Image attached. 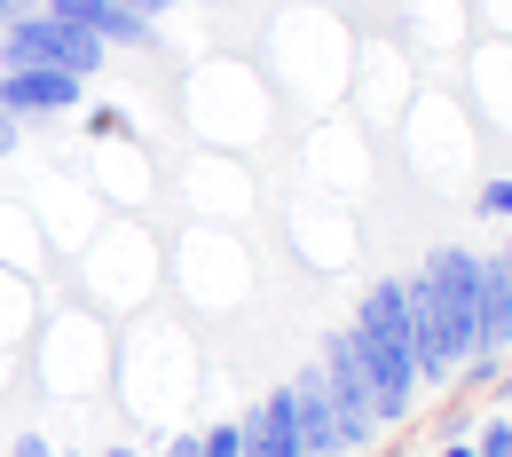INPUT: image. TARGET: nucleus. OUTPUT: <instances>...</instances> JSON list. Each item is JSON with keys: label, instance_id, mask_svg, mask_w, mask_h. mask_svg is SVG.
Masks as SVG:
<instances>
[{"label": "nucleus", "instance_id": "obj_15", "mask_svg": "<svg viewBox=\"0 0 512 457\" xmlns=\"http://www.w3.org/2000/svg\"><path fill=\"white\" fill-rule=\"evenodd\" d=\"M150 457H197V434H174V442H158Z\"/></svg>", "mask_w": 512, "mask_h": 457}, {"label": "nucleus", "instance_id": "obj_12", "mask_svg": "<svg viewBox=\"0 0 512 457\" xmlns=\"http://www.w3.org/2000/svg\"><path fill=\"white\" fill-rule=\"evenodd\" d=\"M473 213H489V221H512V174L481 182V190H473Z\"/></svg>", "mask_w": 512, "mask_h": 457}, {"label": "nucleus", "instance_id": "obj_16", "mask_svg": "<svg viewBox=\"0 0 512 457\" xmlns=\"http://www.w3.org/2000/svg\"><path fill=\"white\" fill-rule=\"evenodd\" d=\"M134 16H150V24H166V16H174V0H127Z\"/></svg>", "mask_w": 512, "mask_h": 457}, {"label": "nucleus", "instance_id": "obj_22", "mask_svg": "<svg viewBox=\"0 0 512 457\" xmlns=\"http://www.w3.org/2000/svg\"><path fill=\"white\" fill-rule=\"evenodd\" d=\"M56 457H79V450H56Z\"/></svg>", "mask_w": 512, "mask_h": 457}, {"label": "nucleus", "instance_id": "obj_10", "mask_svg": "<svg viewBox=\"0 0 512 457\" xmlns=\"http://www.w3.org/2000/svg\"><path fill=\"white\" fill-rule=\"evenodd\" d=\"M87 134H95V142H134V111L127 103H95V111H87Z\"/></svg>", "mask_w": 512, "mask_h": 457}, {"label": "nucleus", "instance_id": "obj_11", "mask_svg": "<svg viewBox=\"0 0 512 457\" xmlns=\"http://www.w3.org/2000/svg\"><path fill=\"white\" fill-rule=\"evenodd\" d=\"M197 457H245V426H237V418L205 426V434H197Z\"/></svg>", "mask_w": 512, "mask_h": 457}, {"label": "nucleus", "instance_id": "obj_18", "mask_svg": "<svg viewBox=\"0 0 512 457\" xmlns=\"http://www.w3.org/2000/svg\"><path fill=\"white\" fill-rule=\"evenodd\" d=\"M442 457H481V442H473V434H449V442H442Z\"/></svg>", "mask_w": 512, "mask_h": 457}, {"label": "nucleus", "instance_id": "obj_8", "mask_svg": "<svg viewBox=\"0 0 512 457\" xmlns=\"http://www.w3.org/2000/svg\"><path fill=\"white\" fill-rule=\"evenodd\" d=\"M292 387V418H300V450L308 457H355L347 450V426H339V410H331V394H323L316 371H300V379H284Z\"/></svg>", "mask_w": 512, "mask_h": 457}, {"label": "nucleus", "instance_id": "obj_2", "mask_svg": "<svg viewBox=\"0 0 512 457\" xmlns=\"http://www.w3.org/2000/svg\"><path fill=\"white\" fill-rule=\"evenodd\" d=\"M32 64H56V71L95 79V71L111 64V48H103L95 32H79V24L48 16V8L32 0V8H16V16L0 24V71H32Z\"/></svg>", "mask_w": 512, "mask_h": 457}, {"label": "nucleus", "instance_id": "obj_9", "mask_svg": "<svg viewBox=\"0 0 512 457\" xmlns=\"http://www.w3.org/2000/svg\"><path fill=\"white\" fill-rule=\"evenodd\" d=\"M237 426H245V457H308L300 450V418H292V387H268Z\"/></svg>", "mask_w": 512, "mask_h": 457}, {"label": "nucleus", "instance_id": "obj_21", "mask_svg": "<svg viewBox=\"0 0 512 457\" xmlns=\"http://www.w3.org/2000/svg\"><path fill=\"white\" fill-rule=\"evenodd\" d=\"M497 387H505V394H512V371H505V379H497Z\"/></svg>", "mask_w": 512, "mask_h": 457}, {"label": "nucleus", "instance_id": "obj_4", "mask_svg": "<svg viewBox=\"0 0 512 457\" xmlns=\"http://www.w3.org/2000/svg\"><path fill=\"white\" fill-rule=\"evenodd\" d=\"M87 103V79L56 64H32V71H0V111L8 119H56V111H79Z\"/></svg>", "mask_w": 512, "mask_h": 457}, {"label": "nucleus", "instance_id": "obj_5", "mask_svg": "<svg viewBox=\"0 0 512 457\" xmlns=\"http://www.w3.org/2000/svg\"><path fill=\"white\" fill-rule=\"evenodd\" d=\"M48 16H64L79 32H95L103 48H158V24L150 16H134L127 0H40Z\"/></svg>", "mask_w": 512, "mask_h": 457}, {"label": "nucleus", "instance_id": "obj_17", "mask_svg": "<svg viewBox=\"0 0 512 457\" xmlns=\"http://www.w3.org/2000/svg\"><path fill=\"white\" fill-rule=\"evenodd\" d=\"M16 142H24V119H8V111H0V158H8Z\"/></svg>", "mask_w": 512, "mask_h": 457}, {"label": "nucleus", "instance_id": "obj_14", "mask_svg": "<svg viewBox=\"0 0 512 457\" xmlns=\"http://www.w3.org/2000/svg\"><path fill=\"white\" fill-rule=\"evenodd\" d=\"M8 457H56V442H48V434H16V442H8Z\"/></svg>", "mask_w": 512, "mask_h": 457}, {"label": "nucleus", "instance_id": "obj_7", "mask_svg": "<svg viewBox=\"0 0 512 457\" xmlns=\"http://www.w3.org/2000/svg\"><path fill=\"white\" fill-rule=\"evenodd\" d=\"M473 355H512V284L497 253H481V276H473Z\"/></svg>", "mask_w": 512, "mask_h": 457}, {"label": "nucleus", "instance_id": "obj_3", "mask_svg": "<svg viewBox=\"0 0 512 457\" xmlns=\"http://www.w3.org/2000/svg\"><path fill=\"white\" fill-rule=\"evenodd\" d=\"M323 394H331V410H339V426H347V450H379V402H371V371H363V355H355V339L347 324L323 339V363H316Z\"/></svg>", "mask_w": 512, "mask_h": 457}, {"label": "nucleus", "instance_id": "obj_20", "mask_svg": "<svg viewBox=\"0 0 512 457\" xmlns=\"http://www.w3.org/2000/svg\"><path fill=\"white\" fill-rule=\"evenodd\" d=\"M16 8H32V0H0V24H8V16H16Z\"/></svg>", "mask_w": 512, "mask_h": 457}, {"label": "nucleus", "instance_id": "obj_19", "mask_svg": "<svg viewBox=\"0 0 512 457\" xmlns=\"http://www.w3.org/2000/svg\"><path fill=\"white\" fill-rule=\"evenodd\" d=\"M95 457H150L142 442H111V450H95Z\"/></svg>", "mask_w": 512, "mask_h": 457}, {"label": "nucleus", "instance_id": "obj_6", "mask_svg": "<svg viewBox=\"0 0 512 457\" xmlns=\"http://www.w3.org/2000/svg\"><path fill=\"white\" fill-rule=\"evenodd\" d=\"M292 245H300L316 268H339L347 253H355V221H347V205L300 197V205H292Z\"/></svg>", "mask_w": 512, "mask_h": 457}, {"label": "nucleus", "instance_id": "obj_13", "mask_svg": "<svg viewBox=\"0 0 512 457\" xmlns=\"http://www.w3.org/2000/svg\"><path fill=\"white\" fill-rule=\"evenodd\" d=\"M473 442H481V457H512V418H489Z\"/></svg>", "mask_w": 512, "mask_h": 457}, {"label": "nucleus", "instance_id": "obj_1", "mask_svg": "<svg viewBox=\"0 0 512 457\" xmlns=\"http://www.w3.org/2000/svg\"><path fill=\"white\" fill-rule=\"evenodd\" d=\"M355 355H363V371H371V402H379V426H402L410 410H418V371H410V292H402V276H379L363 300H355Z\"/></svg>", "mask_w": 512, "mask_h": 457}]
</instances>
